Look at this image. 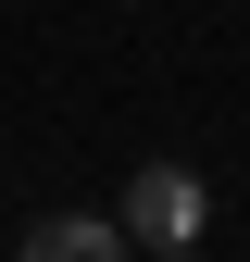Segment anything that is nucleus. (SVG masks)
I'll use <instances>...</instances> for the list:
<instances>
[{
    "mask_svg": "<svg viewBox=\"0 0 250 262\" xmlns=\"http://www.w3.org/2000/svg\"><path fill=\"white\" fill-rule=\"evenodd\" d=\"M150 262H200V250H150Z\"/></svg>",
    "mask_w": 250,
    "mask_h": 262,
    "instance_id": "7ed1b4c3",
    "label": "nucleus"
},
{
    "mask_svg": "<svg viewBox=\"0 0 250 262\" xmlns=\"http://www.w3.org/2000/svg\"><path fill=\"white\" fill-rule=\"evenodd\" d=\"M113 225H125V250H200V175L187 162H138Z\"/></svg>",
    "mask_w": 250,
    "mask_h": 262,
    "instance_id": "f257e3e1",
    "label": "nucleus"
},
{
    "mask_svg": "<svg viewBox=\"0 0 250 262\" xmlns=\"http://www.w3.org/2000/svg\"><path fill=\"white\" fill-rule=\"evenodd\" d=\"M13 262H125V225L113 212H38Z\"/></svg>",
    "mask_w": 250,
    "mask_h": 262,
    "instance_id": "f03ea898",
    "label": "nucleus"
}]
</instances>
